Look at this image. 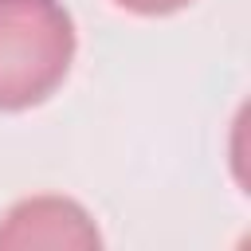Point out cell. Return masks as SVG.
Here are the masks:
<instances>
[{
    "instance_id": "obj_2",
    "label": "cell",
    "mask_w": 251,
    "mask_h": 251,
    "mask_svg": "<svg viewBox=\"0 0 251 251\" xmlns=\"http://www.w3.org/2000/svg\"><path fill=\"white\" fill-rule=\"evenodd\" d=\"M98 227L90 216L63 196H31L20 200L0 220V247H98Z\"/></svg>"
},
{
    "instance_id": "obj_1",
    "label": "cell",
    "mask_w": 251,
    "mask_h": 251,
    "mask_svg": "<svg viewBox=\"0 0 251 251\" xmlns=\"http://www.w3.org/2000/svg\"><path fill=\"white\" fill-rule=\"evenodd\" d=\"M71 59L75 24L59 0H0V110L43 102Z\"/></svg>"
},
{
    "instance_id": "obj_3",
    "label": "cell",
    "mask_w": 251,
    "mask_h": 251,
    "mask_svg": "<svg viewBox=\"0 0 251 251\" xmlns=\"http://www.w3.org/2000/svg\"><path fill=\"white\" fill-rule=\"evenodd\" d=\"M118 4L129 8V12H141V16H165V12L184 8L188 0H118Z\"/></svg>"
}]
</instances>
